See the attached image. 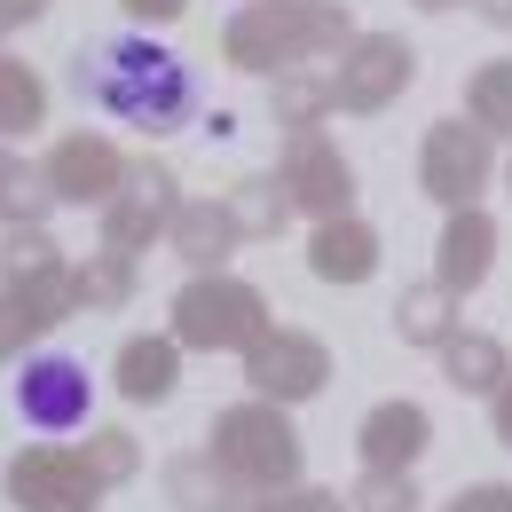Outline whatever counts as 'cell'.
<instances>
[{"label": "cell", "mask_w": 512, "mask_h": 512, "mask_svg": "<svg viewBox=\"0 0 512 512\" xmlns=\"http://www.w3.org/2000/svg\"><path fill=\"white\" fill-rule=\"evenodd\" d=\"M71 87H79V103H95V111H111V119H127L142 134H174L197 119L190 64L150 48V40H95V48H79L71 56Z\"/></svg>", "instance_id": "1"}, {"label": "cell", "mask_w": 512, "mask_h": 512, "mask_svg": "<svg viewBox=\"0 0 512 512\" xmlns=\"http://www.w3.org/2000/svg\"><path fill=\"white\" fill-rule=\"evenodd\" d=\"M347 48H355L347 0H253L221 32V56L253 79H276L292 64H339Z\"/></svg>", "instance_id": "2"}, {"label": "cell", "mask_w": 512, "mask_h": 512, "mask_svg": "<svg viewBox=\"0 0 512 512\" xmlns=\"http://www.w3.org/2000/svg\"><path fill=\"white\" fill-rule=\"evenodd\" d=\"M205 449H213V457H221L253 497H284V489H300V465H308L300 426H292V418H284V402H268V394L229 402V410L213 418Z\"/></svg>", "instance_id": "3"}, {"label": "cell", "mask_w": 512, "mask_h": 512, "mask_svg": "<svg viewBox=\"0 0 512 512\" xmlns=\"http://www.w3.org/2000/svg\"><path fill=\"white\" fill-rule=\"evenodd\" d=\"M268 331H276L268 292L245 284V276H229V268H205V276H190L174 292V339L197 347V355H245Z\"/></svg>", "instance_id": "4"}, {"label": "cell", "mask_w": 512, "mask_h": 512, "mask_svg": "<svg viewBox=\"0 0 512 512\" xmlns=\"http://www.w3.org/2000/svg\"><path fill=\"white\" fill-rule=\"evenodd\" d=\"M103 473L87 465V449H16L8 457V473H0V497L16 512H103Z\"/></svg>", "instance_id": "5"}, {"label": "cell", "mask_w": 512, "mask_h": 512, "mask_svg": "<svg viewBox=\"0 0 512 512\" xmlns=\"http://www.w3.org/2000/svg\"><path fill=\"white\" fill-rule=\"evenodd\" d=\"M489 174H497V134L481 127V119H434L426 127V150H418V190L434 197V205H481L489 190Z\"/></svg>", "instance_id": "6"}, {"label": "cell", "mask_w": 512, "mask_h": 512, "mask_svg": "<svg viewBox=\"0 0 512 512\" xmlns=\"http://www.w3.org/2000/svg\"><path fill=\"white\" fill-rule=\"evenodd\" d=\"M174 213H182V182H174V166L166 158H134L127 166V190L103 205V253H150L166 229H174Z\"/></svg>", "instance_id": "7"}, {"label": "cell", "mask_w": 512, "mask_h": 512, "mask_svg": "<svg viewBox=\"0 0 512 512\" xmlns=\"http://www.w3.org/2000/svg\"><path fill=\"white\" fill-rule=\"evenodd\" d=\"M331 71H339V111L379 119L386 103L410 95V79H418V48H410L402 32H355V48H347Z\"/></svg>", "instance_id": "8"}, {"label": "cell", "mask_w": 512, "mask_h": 512, "mask_svg": "<svg viewBox=\"0 0 512 512\" xmlns=\"http://www.w3.org/2000/svg\"><path fill=\"white\" fill-rule=\"evenodd\" d=\"M284 190H292V205L300 213H316V221H339V213H355V166L339 158V142L331 134H292L284 142Z\"/></svg>", "instance_id": "9"}, {"label": "cell", "mask_w": 512, "mask_h": 512, "mask_svg": "<svg viewBox=\"0 0 512 512\" xmlns=\"http://www.w3.org/2000/svg\"><path fill=\"white\" fill-rule=\"evenodd\" d=\"M245 379H253V394H268V402H308V394H323V379H331V347H323L316 331H268L260 347H245Z\"/></svg>", "instance_id": "10"}, {"label": "cell", "mask_w": 512, "mask_h": 512, "mask_svg": "<svg viewBox=\"0 0 512 512\" xmlns=\"http://www.w3.org/2000/svg\"><path fill=\"white\" fill-rule=\"evenodd\" d=\"M87 402H95V379H87V363H71V355H32L24 379H16V410H24V426H40V434L87 426Z\"/></svg>", "instance_id": "11"}, {"label": "cell", "mask_w": 512, "mask_h": 512, "mask_svg": "<svg viewBox=\"0 0 512 512\" xmlns=\"http://www.w3.org/2000/svg\"><path fill=\"white\" fill-rule=\"evenodd\" d=\"M127 150L111 142V134H64L56 150H48V182H56V197L64 205H111V197L127 190Z\"/></svg>", "instance_id": "12"}, {"label": "cell", "mask_w": 512, "mask_h": 512, "mask_svg": "<svg viewBox=\"0 0 512 512\" xmlns=\"http://www.w3.org/2000/svg\"><path fill=\"white\" fill-rule=\"evenodd\" d=\"M489 268H497V221L481 205H457L442 221V245H434V284H449L465 300V292L489 284Z\"/></svg>", "instance_id": "13"}, {"label": "cell", "mask_w": 512, "mask_h": 512, "mask_svg": "<svg viewBox=\"0 0 512 512\" xmlns=\"http://www.w3.org/2000/svg\"><path fill=\"white\" fill-rule=\"evenodd\" d=\"M355 449H363V465H379V473H410L426 449H434V418H426V402H379L363 426H355Z\"/></svg>", "instance_id": "14"}, {"label": "cell", "mask_w": 512, "mask_h": 512, "mask_svg": "<svg viewBox=\"0 0 512 512\" xmlns=\"http://www.w3.org/2000/svg\"><path fill=\"white\" fill-rule=\"evenodd\" d=\"M166 505L174 512H253V489L213 457V449H182V457H166Z\"/></svg>", "instance_id": "15"}, {"label": "cell", "mask_w": 512, "mask_h": 512, "mask_svg": "<svg viewBox=\"0 0 512 512\" xmlns=\"http://www.w3.org/2000/svg\"><path fill=\"white\" fill-rule=\"evenodd\" d=\"M308 268L323 284H371L379 276V229L363 213H339V221H316L308 237Z\"/></svg>", "instance_id": "16"}, {"label": "cell", "mask_w": 512, "mask_h": 512, "mask_svg": "<svg viewBox=\"0 0 512 512\" xmlns=\"http://www.w3.org/2000/svg\"><path fill=\"white\" fill-rule=\"evenodd\" d=\"M111 379H119L127 402H174V386H182V339L174 331H134L119 347V363H111Z\"/></svg>", "instance_id": "17"}, {"label": "cell", "mask_w": 512, "mask_h": 512, "mask_svg": "<svg viewBox=\"0 0 512 512\" xmlns=\"http://www.w3.org/2000/svg\"><path fill=\"white\" fill-rule=\"evenodd\" d=\"M166 245H174V260H190V276H205V268H221V260L237 253L245 237H237L229 205H213V197H182V213H174Z\"/></svg>", "instance_id": "18"}, {"label": "cell", "mask_w": 512, "mask_h": 512, "mask_svg": "<svg viewBox=\"0 0 512 512\" xmlns=\"http://www.w3.org/2000/svg\"><path fill=\"white\" fill-rule=\"evenodd\" d=\"M268 103H276V127L284 134H308L323 127V111H339V71L331 64H292L268 79Z\"/></svg>", "instance_id": "19"}, {"label": "cell", "mask_w": 512, "mask_h": 512, "mask_svg": "<svg viewBox=\"0 0 512 512\" xmlns=\"http://www.w3.org/2000/svg\"><path fill=\"white\" fill-rule=\"evenodd\" d=\"M442 379L457 386V394H497V386L512 379L505 339H489V331H449V347H442Z\"/></svg>", "instance_id": "20"}, {"label": "cell", "mask_w": 512, "mask_h": 512, "mask_svg": "<svg viewBox=\"0 0 512 512\" xmlns=\"http://www.w3.org/2000/svg\"><path fill=\"white\" fill-rule=\"evenodd\" d=\"M221 205H229V221H237V237H245V245H268V237L300 213V205H292V190H284V174H245V182L221 197Z\"/></svg>", "instance_id": "21"}, {"label": "cell", "mask_w": 512, "mask_h": 512, "mask_svg": "<svg viewBox=\"0 0 512 512\" xmlns=\"http://www.w3.org/2000/svg\"><path fill=\"white\" fill-rule=\"evenodd\" d=\"M394 331H402V347H434L442 355L449 331H457V292L449 284H410L394 300Z\"/></svg>", "instance_id": "22"}, {"label": "cell", "mask_w": 512, "mask_h": 512, "mask_svg": "<svg viewBox=\"0 0 512 512\" xmlns=\"http://www.w3.org/2000/svg\"><path fill=\"white\" fill-rule=\"evenodd\" d=\"M48 119V79L0 48V134H32Z\"/></svg>", "instance_id": "23"}, {"label": "cell", "mask_w": 512, "mask_h": 512, "mask_svg": "<svg viewBox=\"0 0 512 512\" xmlns=\"http://www.w3.org/2000/svg\"><path fill=\"white\" fill-rule=\"evenodd\" d=\"M64 268V245L48 237V221H24V229H0V284H32Z\"/></svg>", "instance_id": "24"}, {"label": "cell", "mask_w": 512, "mask_h": 512, "mask_svg": "<svg viewBox=\"0 0 512 512\" xmlns=\"http://www.w3.org/2000/svg\"><path fill=\"white\" fill-rule=\"evenodd\" d=\"M48 205H64L56 182H48V166H16V158H8V174H0V229L48 221Z\"/></svg>", "instance_id": "25"}, {"label": "cell", "mask_w": 512, "mask_h": 512, "mask_svg": "<svg viewBox=\"0 0 512 512\" xmlns=\"http://www.w3.org/2000/svg\"><path fill=\"white\" fill-rule=\"evenodd\" d=\"M79 276V316H103V308H127L134 300V260L127 253H87V268H71Z\"/></svg>", "instance_id": "26"}, {"label": "cell", "mask_w": 512, "mask_h": 512, "mask_svg": "<svg viewBox=\"0 0 512 512\" xmlns=\"http://www.w3.org/2000/svg\"><path fill=\"white\" fill-rule=\"evenodd\" d=\"M465 119H481L489 134H512V56H489L465 79Z\"/></svg>", "instance_id": "27"}, {"label": "cell", "mask_w": 512, "mask_h": 512, "mask_svg": "<svg viewBox=\"0 0 512 512\" xmlns=\"http://www.w3.org/2000/svg\"><path fill=\"white\" fill-rule=\"evenodd\" d=\"M347 505H355V512H418V481H410V473L363 465V481L347 489Z\"/></svg>", "instance_id": "28"}, {"label": "cell", "mask_w": 512, "mask_h": 512, "mask_svg": "<svg viewBox=\"0 0 512 512\" xmlns=\"http://www.w3.org/2000/svg\"><path fill=\"white\" fill-rule=\"evenodd\" d=\"M87 465L119 489V481H134V473H142V449H134L127 426H95V434H87Z\"/></svg>", "instance_id": "29"}, {"label": "cell", "mask_w": 512, "mask_h": 512, "mask_svg": "<svg viewBox=\"0 0 512 512\" xmlns=\"http://www.w3.org/2000/svg\"><path fill=\"white\" fill-rule=\"evenodd\" d=\"M24 339H40V331H32V316H24V300L0 284V363H16V355H24Z\"/></svg>", "instance_id": "30"}, {"label": "cell", "mask_w": 512, "mask_h": 512, "mask_svg": "<svg viewBox=\"0 0 512 512\" xmlns=\"http://www.w3.org/2000/svg\"><path fill=\"white\" fill-rule=\"evenodd\" d=\"M449 512H512V481H473V489H457Z\"/></svg>", "instance_id": "31"}, {"label": "cell", "mask_w": 512, "mask_h": 512, "mask_svg": "<svg viewBox=\"0 0 512 512\" xmlns=\"http://www.w3.org/2000/svg\"><path fill=\"white\" fill-rule=\"evenodd\" d=\"M276 505H284V512H355L347 497H339V489H284Z\"/></svg>", "instance_id": "32"}, {"label": "cell", "mask_w": 512, "mask_h": 512, "mask_svg": "<svg viewBox=\"0 0 512 512\" xmlns=\"http://www.w3.org/2000/svg\"><path fill=\"white\" fill-rule=\"evenodd\" d=\"M119 8H127L134 24H182L190 16V0H119Z\"/></svg>", "instance_id": "33"}, {"label": "cell", "mask_w": 512, "mask_h": 512, "mask_svg": "<svg viewBox=\"0 0 512 512\" xmlns=\"http://www.w3.org/2000/svg\"><path fill=\"white\" fill-rule=\"evenodd\" d=\"M48 16V0H0V40L16 32V24H40Z\"/></svg>", "instance_id": "34"}, {"label": "cell", "mask_w": 512, "mask_h": 512, "mask_svg": "<svg viewBox=\"0 0 512 512\" xmlns=\"http://www.w3.org/2000/svg\"><path fill=\"white\" fill-rule=\"evenodd\" d=\"M489 418H497V442L512 449V379L497 386V394H489Z\"/></svg>", "instance_id": "35"}, {"label": "cell", "mask_w": 512, "mask_h": 512, "mask_svg": "<svg viewBox=\"0 0 512 512\" xmlns=\"http://www.w3.org/2000/svg\"><path fill=\"white\" fill-rule=\"evenodd\" d=\"M473 8H481L489 24H512V0H473Z\"/></svg>", "instance_id": "36"}, {"label": "cell", "mask_w": 512, "mask_h": 512, "mask_svg": "<svg viewBox=\"0 0 512 512\" xmlns=\"http://www.w3.org/2000/svg\"><path fill=\"white\" fill-rule=\"evenodd\" d=\"M418 8H426V16H442V8H457V0H418Z\"/></svg>", "instance_id": "37"}, {"label": "cell", "mask_w": 512, "mask_h": 512, "mask_svg": "<svg viewBox=\"0 0 512 512\" xmlns=\"http://www.w3.org/2000/svg\"><path fill=\"white\" fill-rule=\"evenodd\" d=\"M253 512H284V505H276V497H260V505H253Z\"/></svg>", "instance_id": "38"}, {"label": "cell", "mask_w": 512, "mask_h": 512, "mask_svg": "<svg viewBox=\"0 0 512 512\" xmlns=\"http://www.w3.org/2000/svg\"><path fill=\"white\" fill-rule=\"evenodd\" d=\"M0 174H8V150H0Z\"/></svg>", "instance_id": "39"}, {"label": "cell", "mask_w": 512, "mask_h": 512, "mask_svg": "<svg viewBox=\"0 0 512 512\" xmlns=\"http://www.w3.org/2000/svg\"><path fill=\"white\" fill-rule=\"evenodd\" d=\"M505 182H512V166H505Z\"/></svg>", "instance_id": "40"}]
</instances>
